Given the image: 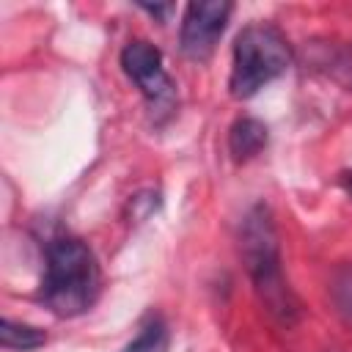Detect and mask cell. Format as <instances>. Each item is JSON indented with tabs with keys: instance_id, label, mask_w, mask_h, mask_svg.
<instances>
[{
	"instance_id": "cell-1",
	"label": "cell",
	"mask_w": 352,
	"mask_h": 352,
	"mask_svg": "<svg viewBox=\"0 0 352 352\" xmlns=\"http://www.w3.org/2000/svg\"><path fill=\"white\" fill-rule=\"evenodd\" d=\"M99 286H102V272L96 256L82 239L58 236L47 245L41 302L55 316L85 314L96 302Z\"/></svg>"
},
{
	"instance_id": "cell-2",
	"label": "cell",
	"mask_w": 352,
	"mask_h": 352,
	"mask_svg": "<svg viewBox=\"0 0 352 352\" xmlns=\"http://www.w3.org/2000/svg\"><path fill=\"white\" fill-rule=\"evenodd\" d=\"M239 248H242L248 275H250L261 302L267 305V311L280 324H294L300 305H297V300H294V294L283 278L278 231H275L272 214L264 204H256L245 214L242 231H239Z\"/></svg>"
},
{
	"instance_id": "cell-3",
	"label": "cell",
	"mask_w": 352,
	"mask_h": 352,
	"mask_svg": "<svg viewBox=\"0 0 352 352\" xmlns=\"http://www.w3.org/2000/svg\"><path fill=\"white\" fill-rule=\"evenodd\" d=\"M292 66V50L278 28L248 25L234 41L228 88L234 99L256 96L267 82L280 77Z\"/></svg>"
},
{
	"instance_id": "cell-4",
	"label": "cell",
	"mask_w": 352,
	"mask_h": 352,
	"mask_svg": "<svg viewBox=\"0 0 352 352\" xmlns=\"http://www.w3.org/2000/svg\"><path fill=\"white\" fill-rule=\"evenodd\" d=\"M231 16V3L226 0H195L184 8L182 16V33H179V44L182 52L190 60H209L223 30L226 22Z\"/></svg>"
},
{
	"instance_id": "cell-5",
	"label": "cell",
	"mask_w": 352,
	"mask_h": 352,
	"mask_svg": "<svg viewBox=\"0 0 352 352\" xmlns=\"http://www.w3.org/2000/svg\"><path fill=\"white\" fill-rule=\"evenodd\" d=\"M121 69L151 107L173 104V80L162 66V52L148 41H129L121 50Z\"/></svg>"
},
{
	"instance_id": "cell-6",
	"label": "cell",
	"mask_w": 352,
	"mask_h": 352,
	"mask_svg": "<svg viewBox=\"0 0 352 352\" xmlns=\"http://www.w3.org/2000/svg\"><path fill=\"white\" fill-rule=\"evenodd\" d=\"M267 140H270L267 126L258 118H250V116L236 118L228 129V151L236 162H248L256 154H261L267 148Z\"/></svg>"
},
{
	"instance_id": "cell-7",
	"label": "cell",
	"mask_w": 352,
	"mask_h": 352,
	"mask_svg": "<svg viewBox=\"0 0 352 352\" xmlns=\"http://www.w3.org/2000/svg\"><path fill=\"white\" fill-rule=\"evenodd\" d=\"M170 349V330L162 316H148L138 336L121 352H168Z\"/></svg>"
},
{
	"instance_id": "cell-8",
	"label": "cell",
	"mask_w": 352,
	"mask_h": 352,
	"mask_svg": "<svg viewBox=\"0 0 352 352\" xmlns=\"http://www.w3.org/2000/svg\"><path fill=\"white\" fill-rule=\"evenodd\" d=\"M44 341H47L44 330H38V327H33V324L11 322V319H3V322H0V344H3L6 349L30 352V349H38Z\"/></svg>"
},
{
	"instance_id": "cell-9",
	"label": "cell",
	"mask_w": 352,
	"mask_h": 352,
	"mask_svg": "<svg viewBox=\"0 0 352 352\" xmlns=\"http://www.w3.org/2000/svg\"><path fill=\"white\" fill-rule=\"evenodd\" d=\"M333 302L346 324H352V264L341 267L333 278Z\"/></svg>"
},
{
	"instance_id": "cell-10",
	"label": "cell",
	"mask_w": 352,
	"mask_h": 352,
	"mask_svg": "<svg viewBox=\"0 0 352 352\" xmlns=\"http://www.w3.org/2000/svg\"><path fill=\"white\" fill-rule=\"evenodd\" d=\"M140 8H143L146 14H151V16H157L160 22H168V16L173 14V6H170V3H165V6H157V3L148 6V3H140Z\"/></svg>"
},
{
	"instance_id": "cell-11",
	"label": "cell",
	"mask_w": 352,
	"mask_h": 352,
	"mask_svg": "<svg viewBox=\"0 0 352 352\" xmlns=\"http://www.w3.org/2000/svg\"><path fill=\"white\" fill-rule=\"evenodd\" d=\"M341 187L352 195V170H344V173H341Z\"/></svg>"
}]
</instances>
